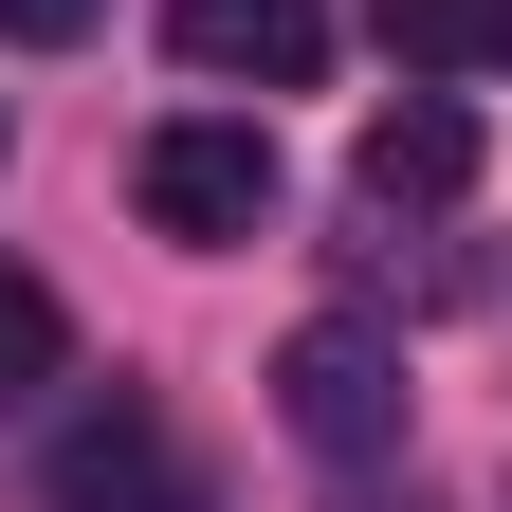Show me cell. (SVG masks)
Returning a JSON list of instances; mask_svg holds the SVG:
<instances>
[{
    "label": "cell",
    "mask_w": 512,
    "mask_h": 512,
    "mask_svg": "<svg viewBox=\"0 0 512 512\" xmlns=\"http://www.w3.org/2000/svg\"><path fill=\"white\" fill-rule=\"evenodd\" d=\"M348 183H366V220H439V202L476 183V110H458V92H403V110H366Z\"/></svg>",
    "instance_id": "cell-5"
},
{
    "label": "cell",
    "mask_w": 512,
    "mask_h": 512,
    "mask_svg": "<svg viewBox=\"0 0 512 512\" xmlns=\"http://www.w3.org/2000/svg\"><path fill=\"white\" fill-rule=\"evenodd\" d=\"M348 512H421V494H348Z\"/></svg>",
    "instance_id": "cell-9"
},
{
    "label": "cell",
    "mask_w": 512,
    "mask_h": 512,
    "mask_svg": "<svg viewBox=\"0 0 512 512\" xmlns=\"http://www.w3.org/2000/svg\"><path fill=\"white\" fill-rule=\"evenodd\" d=\"M147 220L183 238V256H238L256 220H275V128H238V110H183V128H147Z\"/></svg>",
    "instance_id": "cell-2"
},
{
    "label": "cell",
    "mask_w": 512,
    "mask_h": 512,
    "mask_svg": "<svg viewBox=\"0 0 512 512\" xmlns=\"http://www.w3.org/2000/svg\"><path fill=\"white\" fill-rule=\"evenodd\" d=\"M0 37H19V55H55V37H92V0H0Z\"/></svg>",
    "instance_id": "cell-8"
},
{
    "label": "cell",
    "mask_w": 512,
    "mask_h": 512,
    "mask_svg": "<svg viewBox=\"0 0 512 512\" xmlns=\"http://www.w3.org/2000/svg\"><path fill=\"white\" fill-rule=\"evenodd\" d=\"M403 403H421V384H403V330H366V311H311V330L275 348V421L330 476H384V458H403Z\"/></svg>",
    "instance_id": "cell-1"
},
{
    "label": "cell",
    "mask_w": 512,
    "mask_h": 512,
    "mask_svg": "<svg viewBox=\"0 0 512 512\" xmlns=\"http://www.w3.org/2000/svg\"><path fill=\"white\" fill-rule=\"evenodd\" d=\"M55 384H74V330H55V293L0 256V421H19V403H55Z\"/></svg>",
    "instance_id": "cell-7"
},
{
    "label": "cell",
    "mask_w": 512,
    "mask_h": 512,
    "mask_svg": "<svg viewBox=\"0 0 512 512\" xmlns=\"http://www.w3.org/2000/svg\"><path fill=\"white\" fill-rule=\"evenodd\" d=\"M384 55L421 92H494L512 74V0H384Z\"/></svg>",
    "instance_id": "cell-6"
},
{
    "label": "cell",
    "mask_w": 512,
    "mask_h": 512,
    "mask_svg": "<svg viewBox=\"0 0 512 512\" xmlns=\"http://www.w3.org/2000/svg\"><path fill=\"white\" fill-rule=\"evenodd\" d=\"M37 476H55V512H220V494H202V458L165 439V403H147V384H110V403H74Z\"/></svg>",
    "instance_id": "cell-3"
},
{
    "label": "cell",
    "mask_w": 512,
    "mask_h": 512,
    "mask_svg": "<svg viewBox=\"0 0 512 512\" xmlns=\"http://www.w3.org/2000/svg\"><path fill=\"white\" fill-rule=\"evenodd\" d=\"M165 37L220 92H311L330 74V0H165Z\"/></svg>",
    "instance_id": "cell-4"
}]
</instances>
